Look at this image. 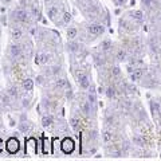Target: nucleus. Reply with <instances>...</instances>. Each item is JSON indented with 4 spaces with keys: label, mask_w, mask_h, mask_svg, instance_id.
Segmentation results:
<instances>
[{
    "label": "nucleus",
    "mask_w": 161,
    "mask_h": 161,
    "mask_svg": "<svg viewBox=\"0 0 161 161\" xmlns=\"http://www.w3.org/2000/svg\"><path fill=\"white\" fill-rule=\"evenodd\" d=\"M19 148H20V144H19V140L16 137H11L6 142V149L10 154H16L19 152Z\"/></svg>",
    "instance_id": "f257e3e1"
},
{
    "label": "nucleus",
    "mask_w": 161,
    "mask_h": 161,
    "mask_svg": "<svg viewBox=\"0 0 161 161\" xmlns=\"http://www.w3.org/2000/svg\"><path fill=\"white\" fill-rule=\"evenodd\" d=\"M74 148H75L74 140L73 138H69V137H66L62 141V144H60V149H62V152L65 154H71L74 152Z\"/></svg>",
    "instance_id": "f03ea898"
},
{
    "label": "nucleus",
    "mask_w": 161,
    "mask_h": 161,
    "mask_svg": "<svg viewBox=\"0 0 161 161\" xmlns=\"http://www.w3.org/2000/svg\"><path fill=\"white\" fill-rule=\"evenodd\" d=\"M14 16H15V19H16V20L23 22V23L28 22V19H30L28 12H27V11H24V10H16L14 12Z\"/></svg>",
    "instance_id": "7ed1b4c3"
},
{
    "label": "nucleus",
    "mask_w": 161,
    "mask_h": 161,
    "mask_svg": "<svg viewBox=\"0 0 161 161\" xmlns=\"http://www.w3.org/2000/svg\"><path fill=\"white\" fill-rule=\"evenodd\" d=\"M105 31V27L102 24H90L89 26V32L91 35H101Z\"/></svg>",
    "instance_id": "20e7f679"
},
{
    "label": "nucleus",
    "mask_w": 161,
    "mask_h": 161,
    "mask_svg": "<svg viewBox=\"0 0 161 161\" xmlns=\"http://www.w3.org/2000/svg\"><path fill=\"white\" fill-rule=\"evenodd\" d=\"M78 83L82 89H87L90 86V80H89V77L86 74H80L79 77H78Z\"/></svg>",
    "instance_id": "39448f33"
},
{
    "label": "nucleus",
    "mask_w": 161,
    "mask_h": 161,
    "mask_svg": "<svg viewBox=\"0 0 161 161\" xmlns=\"http://www.w3.org/2000/svg\"><path fill=\"white\" fill-rule=\"evenodd\" d=\"M22 36H23V32H22L20 28L14 27L11 30V38L14 39V40H19V39H22Z\"/></svg>",
    "instance_id": "423d86ee"
},
{
    "label": "nucleus",
    "mask_w": 161,
    "mask_h": 161,
    "mask_svg": "<svg viewBox=\"0 0 161 161\" xmlns=\"http://www.w3.org/2000/svg\"><path fill=\"white\" fill-rule=\"evenodd\" d=\"M22 86H23V89H24L26 91H31L32 89H34V80H32L31 78H26V79L23 80Z\"/></svg>",
    "instance_id": "0eeeda50"
},
{
    "label": "nucleus",
    "mask_w": 161,
    "mask_h": 161,
    "mask_svg": "<svg viewBox=\"0 0 161 161\" xmlns=\"http://www.w3.org/2000/svg\"><path fill=\"white\" fill-rule=\"evenodd\" d=\"M47 60H49V55H46V54H36V56H35V63L36 65L47 63Z\"/></svg>",
    "instance_id": "6e6552de"
},
{
    "label": "nucleus",
    "mask_w": 161,
    "mask_h": 161,
    "mask_svg": "<svg viewBox=\"0 0 161 161\" xmlns=\"http://www.w3.org/2000/svg\"><path fill=\"white\" fill-rule=\"evenodd\" d=\"M10 51H11V55L12 56H19L22 54V49H20V46H18V44H12L11 46V49H10Z\"/></svg>",
    "instance_id": "1a4fd4ad"
},
{
    "label": "nucleus",
    "mask_w": 161,
    "mask_h": 161,
    "mask_svg": "<svg viewBox=\"0 0 161 161\" xmlns=\"http://www.w3.org/2000/svg\"><path fill=\"white\" fill-rule=\"evenodd\" d=\"M53 117H50V116H44L42 118V125L44 126V128H49V126L53 125Z\"/></svg>",
    "instance_id": "9d476101"
},
{
    "label": "nucleus",
    "mask_w": 161,
    "mask_h": 161,
    "mask_svg": "<svg viewBox=\"0 0 161 161\" xmlns=\"http://www.w3.org/2000/svg\"><path fill=\"white\" fill-rule=\"evenodd\" d=\"M55 87L56 89H65V87H69V82L66 79H58L55 82Z\"/></svg>",
    "instance_id": "9b49d317"
},
{
    "label": "nucleus",
    "mask_w": 161,
    "mask_h": 161,
    "mask_svg": "<svg viewBox=\"0 0 161 161\" xmlns=\"http://www.w3.org/2000/svg\"><path fill=\"white\" fill-rule=\"evenodd\" d=\"M142 73H144V71L141 70V69L134 70V73H132V80H138L141 77H142Z\"/></svg>",
    "instance_id": "f8f14e48"
},
{
    "label": "nucleus",
    "mask_w": 161,
    "mask_h": 161,
    "mask_svg": "<svg viewBox=\"0 0 161 161\" xmlns=\"http://www.w3.org/2000/svg\"><path fill=\"white\" fill-rule=\"evenodd\" d=\"M102 138H103V141H106V142H110V141L113 140V133L109 132V130H106V132L102 133Z\"/></svg>",
    "instance_id": "ddd939ff"
},
{
    "label": "nucleus",
    "mask_w": 161,
    "mask_h": 161,
    "mask_svg": "<svg viewBox=\"0 0 161 161\" xmlns=\"http://www.w3.org/2000/svg\"><path fill=\"white\" fill-rule=\"evenodd\" d=\"M78 31H77V28H74V27H70L69 30H67V36H69V39H74L75 36H77Z\"/></svg>",
    "instance_id": "4468645a"
},
{
    "label": "nucleus",
    "mask_w": 161,
    "mask_h": 161,
    "mask_svg": "<svg viewBox=\"0 0 161 161\" xmlns=\"http://www.w3.org/2000/svg\"><path fill=\"white\" fill-rule=\"evenodd\" d=\"M90 102H83L82 105H80V109H82V112L85 113V114H90Z\"/></svg>",
    "instance_id": "2eb2a0df"
},
{
    "label": "nucleus",
    "mask_w": 161,
    "mask_h": 161,
    "mask_svg": "<svg viewBox=\"0 0 161 161\" xmlns=\"http://www.w3.org/2000/svg\"><path fill=\"white\" fill-rule=\"evenodd\" d=\"M56 14H58V8H56V7L49 8V18L51 19V20H54V19H55Z\"/></svg>",
    "instance_id": "dca6fc26"
},
{
    "label": "nucleus",
    "mask_w": 161,
    "mask_h": 161,
    "mask_svg": "<svg viewBox=\"0 0 161 161\" xmlns=\"http://www.w3.org/2000/svg\"><path fill=\"white\" fill-rule=\"evenodd\" d=\"M70 125L73 129H77L78 125H79V118H77V117H73V118L70 119Z\"/></svg>",
    "instance_id": "f3484780"
},
{
    "label": "nucleus",
    "mask_w": 161,
    "mask_h": 161,
    "mask_svg": "<svg viewBox=\"0 0 161 161\" xmlns=\"http://www.w3.org/2000/svg\"><path fill=\"white\" fill-rule=\"evenodd\" d=\"M20 130L23 132V133H27V132L31 130V126L28 125L27 122H23V124H20Z\"/></svg>",
    "instance_id": "a211bd4d"
},
{
    "label": "nucleus",
    "mask_w": 161,
    "mask_h": 161,
    "mask_svg": "<svg viewBox=\"0 0 161 161\" xmlns=\"http://www.w3.org/2000/svg\"><path fill=\"white\" fill-rule=\"evenodd\" d=\"M78 49H79V44H78V43H74V42L69 43V50H70V51H77Z\"/></svg>",
    "instance_id": "6ab92c4d"
},
{
    "label": "nucleus",
    "mask_w": 161,
    "mask_h": 161,
    "mask_svg": "<svg viewBox=\"0 0 161 161\" xmlns=\"http://www.w3.org/2000/svg\"><path fill=\"white\" fill-rule=\"evenodd\" d=\"M134 18H136L137 22H142V12L141 11H136L134 12Z\"/></svg>",
    "instance_id": "aec40b11"
},
{
    "label": "nucleus",
    "mask_w": 161,
    "mask_h": 161,
    "mask_svg": "<svg viewBox=\"0 0 161 161\" xmlns=\"http://www.w3.org/2000/svg\"><path fill=\"white\" fill-rule=\"evenodd\" d=\"M125 55H126L125 51H124V50H119L118 54H117V59H118V60H124V59H125Z\"/></svg>",
    "instance_id": "412c9836"
},
{
    "label": "nucleus",
    "mask_w": 161,
    "mask_h": 161,
    "mask_svg": "<svg viewBox=\"0 0 161 161\" xmlns=\"http://www.w3.org/2000/svg\"><path fill=\"white\" fill-rule=\"evenodd\" d=\"M8 93H10L11 97H18V89L16 87H10Z\"/></svg>",
    "instance_id": "4be33fe9"
},
{
    "label": "nucleus",
    "mask_w": 161,
    "mask_h": 161,
    "mask_svg": "<svg viewBox=\"0 0 161 161\" xmlns=\"http://www.w3.org/2000/svg\"><path fill=\"white\" fill-rule=\"evenodd\" d=\"M114 94H116V91H114V89H113V87H109L108 90H106V95H108L109 98L114 97Z\"/></svg>",
    "instance_id": "5701e85b"
},
{
    "label": "nucleus",
    "mask_w": 161,
    "mask_h": 161,
    "mask_svg": "<svg viewBox=\"0 0 161 161\" xmlns=\"http://www.w3.org/2000/svg\"><path fill=\"white\" fill-rule=\"evenodd\" d=\"M70 20H71L70 12H65V14H63V22H65V23H69Z\"/></svg>",
    "instance_id": "b1692460"
},
{
    "label": "nucleus",
    "mask_w": 161,
    "mask_h": 161,
    "mask_svg": "<svg viewBox=\"0 0 161 161\" xmlns=\"http://www.w3.org/2000/svg\"><path fill=\"white\" fill-rule=\"evenodd\" d=\"M110 47H112V43H110V42H108V40L102 43V49L105 50V51H108V50L110 49Z\"/></svg>",
    "instance_id": "393cba45"
},
{
    "label": "nucleus",
    "mask_w": 161,
    "mask_h": 161,
    "mask_svg": "<svg viewBox=\"0 0 161 161\" xmlns=\"http://www.w3.org/2000/svg\"><path fill=\"white\" fill-rule=\"evenodd\" d=\"M134 141H136L138 145H144V140L141 138V137H136V138H134Z\"/></svg>",
    "instance_id": "a878e982"
},
{
    "label": "nucleus",
    "mask_w": 161,
    "mask_h": 161,
    "mask_svg": "<svg viewBox=\"0 0 161 161\" xmlns=\"http://www.w3.org/2000/svg\"><path fill=\"white\" fill-rule=\"evenodd\" d=\"M89 101H90V103H91V105H93V103L95 102V98H94V95H93V94H90V95H89Z\"/></svg>",
    "instance_id": "bb28decb"
},
{
    "label": "nucleus",
    "mask_w": 161,
    "mask_h": 161,
    "mask_svg": "<svg viewBox=\"0 0 161 161\" xmlns=\"http://www.w3.org/2000/svg\"><path fill=\"white\" fill-rule=\"evenodd\" d=\"M113 74H114V75H118V74H119V69H118V67H114V69H113Z\"/></svg>",
    "instance_id": "cd10ccee"
},
{
    "label": "nucleus",
    "mask_w": 161,
    "mask_h": 161,
    "mask_svg": "<svg viewBox=\"0 0 161 161\" xmlns=\"http://www.w3.org/2000/svg\"><path fill=\"white\" fill-rule=\"evenodd\" d=\"M3 149H4V145H3V140L0 138V153L3 152Z\"/></svg>",
    "instance_id": "c85d7f7f"
},
{
    "label": "nucleus",
    "mask_w": 161,
    "mask_h": 161,
    "mask_svg": "<svg viewBox=\"0 0 161 161\" xmlns=\"http://www.w3.org/2000/svg\"><path fill=\"white\" fill-rule=\"evenodd\" d=\"M59 70H60L59 67H54V69H53V73H54V74H56V73H58Z\"/></svg>",
    "instance_id": "c756f323"
},
{
    "label": "nucleus",
    "mask_w": 161,
    "mask_h": 161,
    "mask_svg": "<svg viewBox=\"0 0 161 161\" xmlns=\"http://www.w3.org/2000/svg\"><path fill=\"white\" fill-rule=\"evenodd\" d=\"M71 95H73V93H71V89H70V90L67 91V98H70Z\"/></svg>",
    "instance_id": "7c9ffc66"
},
{
    "label": "nucleus",
    "mask_w": 161,
    "mask_h": 161,
    "mask_svg": "<svg viewBox=\"0 0 161 161\" xmlns=\"http://www.w3.org/2000/svg\"><path fill=\"white\" fill-rule=\"evenodd\" d=\"M23 106H28V101H27V99H24V101H23Z\"/></svg>",
    "instance_id": "2f4dec72"
},
{
    "label": "nucleus",
    "mask_w": 161,
    "mask_h": 161,
    "mask_svg": "<svg viewBox=\"0 0 161 161\" xmlns=\"http://www.w3.org/2000/svg\"><path fill=\"white\" fill-rule=\"evenodd\" d=\"M124 1H125V0H117V3H118V4H122Z\"/></svg>",
    "instance_id": "473e14b6"
}]
</instances>
